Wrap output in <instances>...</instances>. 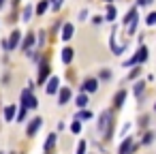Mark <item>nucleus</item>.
Listing matches in <instances>:
<instances>
[{"label":"nucleus","mask_w":156,"mask_h":154,"mask_svg":"<svg viewBox=\"0 0 156 154\" xmlns=\"http://www.w3.org/2000/svg\"><path fill=\"white\" fill-rule=\"evenodd\" d=\"M137 15H139V13H137V7H133V9L126 13V17H124V26H128L133 20H137Z\"/></svg>","instance_id":"obj_23"},{"label":"nucleus","mask_w":156,"mask_h":154,"mask_svg":"<svg viewBox=\"0 0 156 154\" xmlns=\"http://www.w3.org/2000/svg\"><path fill=\"white\" fill-rule=\"evenodd\" d=\"M152 141H154V133L147 131V133L143 135V139H141V145H147V143H152Z\"/></svg>","instance_id":"obj_27"},{"label":"nucleus","mask_w":156,"mask_h":154,"mask_svg":"<svg viewBox=\"0 0 156 154\" xmlns=\"http://www.w3.org/2000/svg\"><path fill=\"white\" fill-rule=\"evenodd\" d=\"M43 43H45V32H39V39H37V45H39V47H43Z\"/></svg>","instance_id":"obj_34"},{"label":"nucleus","mask_w":156,"mask_h":154,"mask_svg":"<svg viewBox=\"0 0 156 154\" xmlns=\"http://www.w3.org/2000/svg\"><path fill=\"white\" fill-rule=\"evenodd\" d=\"M115 15H118L115 7H113V5H107V13L103 15V17H105V22H113V20H115Z\"/></svg>","instance_id":"obj_21"},{"label":"nucleus","mask_w":156,"mask_h":154,"mask_svg":"<svg viewBox=\"0 0 156 154\" xmlns=\"http://www.w3.org/2000/svg\"><path fill=\"white\" fill-rule=\"evenodd\" d=\"M98 79H103V81H107V79H111V71H109V69H103V71L98 73Z\"/></svg>","instance_id":"obj_28"},{"label":"nucleus","mask_w":156,"mask_h":154,"mask_svg":"<svg viewBox=\"0 0 156 154\" xmlns=\"http://www.w3.org/2000/svg\"><path fill=\"white\" fill-rule=\"evenodd\" d=\"M92 118H94V113H92L90 109H86V107H83V109H79V111H77V116H75V120H79V122H83V120H92Z\"/></svg>","instance_id":"obj_17"},{"label":"nucleus","mask_w":156,"mask_h":154,"mask_svg":"<svg viewBox=\"0 0 156 154\" xmlns=\"http://www.w3.org/2000/svg\"><path fill=\"white\" fill-rule=\"evenodd\" d=\"M115 34H118V28L111 32V37H109V43H111V52H113L115 56H120V54L126 49V45H118V43H115Z\"/></svg>","instance_id":"obj_13"},{"label":"nucleus","mask_w":156,"mask_h":154,"mask_svg":"<svg viewBox=\"0 0 156 154\" xmlns=\"http://www.w3.org/2000/svg\"><path fill=\"white\" fill-rule=\"evenodd\" d=\"M20 101H22V107H26V109H37V107H39V101H37V96L32 94L30 88H24V90H22Z\"/></svg>","instance_id":"obj_1"},{"label":"nucleus","mask_w":156,"mask_h":154,"mask_svg":"<svg viewBox=\"0 0 156 154\" xmlns=\"http://www.w3.org/2000/svg\"><path fill=\"white\" fill-rule=\"evenodd\" d=\"M98 90V79L96 77H88V79H83V84H81V92H86V94H94Z\"/></svg>","instance_id":"obj_7"},{"label":"nucleus","mask_w":156,"mask_h":154,"mask_svg":"<svg viewBox=\"0 0 156 154\" xmlns=\"http://www.w3.org/2000/svg\"><path fill=\"white\" fill-rule=\"evenodd\" d=\"M20 43H22V32L20 30H13L11 37H9V41H7V52H15L20 47Z\"/></svg>","instance_id":"obj_6"},{"label":"nucleus","mask_w":156,"mask_h":154,"mask_svg":"<svg viewBox=\"0 0 156 154\" xmlns=\"http://www.w3.org/2000/svg\"><path fill=\"white\" fill-rule=\"evenodd\" d=\"M133 71L128 73V79H137L139 75H141V64H135V66H130Z\"/></svg>","instance_id":"obj_25"},{"label":"nucleus","mask_w":156,"mask_h":154,"mask_svg":"<svg viewBox=\"0 0 156 154\" xmlns=\"http://www.w3.org/2000/svg\"><path fill=\"white\" fill-rule=\"evenodd\" d=\"M73 58H75V49H73V47H64V49H62V62H64V64H71Z\"/></svg>","instance_id":"obj_15"},{"label":"nucleus","mask_w":156,"mask_h":154,"mask_svg":"<svg viewBox=\"0 0 156 154\" xmlns=\"http://www.w3.org/2000/svg\"><path fill=\"white\" fill-rule=\"evenodd\" d=\"M86 148H88V143L86 141H79L77 143V154H86Z\"/></svg>","instance_id":"obj_32"},{"label":"nucleus","mask_w":156,"mask_h":154,"mask_svg":"<svg viewBox=\"0 0 156 154\" xmlns=\"http://www.w3.org/2000/svg\"><path fill=\"white\" fill-rule=\"evenodd\" d=\"M154 111H156V103H154Z\"/></svg>","instance_id":"obj_42"},{"label":"nucleus","mask_w":156,"mask_h":154,"mask_svg":"<svg viewBox=\"0 0 156 154\" xmlns=\"http://www.w3.org/2000/svg\"><path fill=\"white\" fill-rule=\"evenodd\" d=\"M20 5V0H13V7H17Z\"/></svg>","instance_id":"obj_40"},{"label":"nucleus","mask_w":156,"mask_h":154,"mask_svg":"<svg viewBox=\"0 0 156 154\" xmlns=\"http://www.w3.org/2000/svg\"><path fill=\"white\" fill-rule=\"evenodd\" d=\"M0 154H5V152H0Z\"/></svg>","instance_id":"obj_43"},{"label":"nucleus","mask_w":156,"mask_h":154,"mask_svg":"<svg viewBox=\"0 0 156 154\" xmlns=\"http://www.w3.org/2000/svg\"><path fill=\"white\" fill-rule=\"evenodd\" d=\"M45 154H49V152H45Z\"/></svg>","instance_id":"obj_45"},{"label":"nucleus","mask_w":156,"mask_h":154,"mask_svg":"<svg viewBox=\"0 0 156 154\" xmlns=\"http://www.w3.org/2000/svg\"><path fill=\"white\" fill-rule=\"evenodd\" d=\"M56 141H58V135H56V133H49V135H47V139H45V145H43V150H45V152H49V150L56 145Z\"/></svg>","instance_id":"obj_18"},{"label":"nucleus","mask_w":156,"mask_h":154,"mask_svg":"<svg viewBox=\"0 0 156 154\" xmlns=\"http://www.w3.org/2000/svg\"><path fill=\"white\" fill-rule=\"evenodd\" d=\"M49 2H51V5H54V2H56V0H49Z\"/></svg>","instance_id":"obj_41"},{"label":"nucleus","mask_w":156,"mask_h":154,"mask_svg":"<svg viewBox=\"0 0 156 154\" xmlns=\"http://www.w3.org/2000/svg\"><path fill=\"white\" fill-rule=\"evenodd\" d=\"M47 9H49V0H39V5L34 7V13L37 15H43Z\"/></svg>","instance_id":"obj_20"},{"label":"nucleus","mask_w":156,"mask_h":154,"mask_svg":"<svg viewBox=\"0 0 156 154\" xmlns=\"http://www.w3.org/2000/svg\"><path fill=\"white\" fill-rule=\"evenodd\" d=\"M103 22H105V17H103V15H94V17H92V24H96V26H98V24H103Z\"/></svg>","instance_id":"obj_33"},{"label":"nucleus","mask_w":156,"mask_h":154,"mask_svg":"<svg viewBox=\"0 0 156 154\" xmlns=\"http://www.w3.org/2000/svg\"><path fill=\"white\" fill-rule=\"evenodd\" d=\"M15 113H17V107H15V105H7V107H5V120H7V122L15 120Z\"/></svg>","instance_id":"obj_19"},{"label":"nucleus","mask_w":156,"mask_h":154,"mask_svg":"<svg viewBox=\"0 0 156 154\" xmlns=\"http://www.w3.org/2000/svg\"><path fill=\"white\" fill-rule=\"evenodd\" d=\"M73 34H75V26H73L71 22L62 24V28H60V37H62V41H71Z\"/></svg>","instance_id":"obj_11"},{"label":"nucleus","mask_w":156,"mask_h":154,"mask_svg":"<svg viewBox=\"0 0 156 154\" xmlns=\"http://www.w3.org/2000/svg\"><path fill=\"white\" fill-rule=\"evenodd\" d=\"M133 92H135V96H137V98H141V96H143V92H145V81H137V84H135V88H133Z\"/></svg>","instance_id":"obj_22"},{"label":"nucleus","mask_w":156,"mask_h":154,"mask_svg":"<svg viewBox=\"0 0 156 154\" xmlns=\"http://www.w3.org/2000/svg\"><path fill=\"white\" fill-rule=\"evenodd\" d=\"M103 2H105V5H111V2H113V0H103Z\"/></svg>","instance_id":"obj_39"},{"label":"nucleus","mask_w":156,"mask_h":154,"mask_svg":"<svg viewBox=\"0 0 156 154\" xmlns=\"http://www.w3.org/2000/svg\"><path fill=\"white\" fill-rule=\"evenodd\" d=\"M71 131H73V133H79V131H81V122H79V120H73V124H71Z\"/></svg>","instance_id":"obj_31"},{"label":"nucleus","mask_w":156,"mask_h":154,"mask_svg":"<svg viewBox=\"0 0 156 154\" xmlns=\"http://www.w3.org/2000/svg\"><path fill=\"white\" fill-rule=\"evenodd\" d=\"M49 75H51L49 64H47L45 60H41V62H39V75H37V84H39V86H43V84L49 79Z\"/></svg>","instance_id":"obj_3"},{"label":"nucleus","mask_w":156,"mask_h":154,"mask_svg":"<svg viewBox=\"0 0 156 154\" xmlns=\"http://www.w3.org/2000/svg\"><path fill=\"white\" fill-rule=\"evenodd\" d=\"M58 90H60V77H58V75H49L47 86H45V92H47V94H56Z\"/></svg>","instance_id":"obj_9"},{"label":"nucleus","mask_w":156,"mask_h":154,"mask_svg":"<svg viewBox=\"0 0 156 154\" xmlns=\"http://www.w3.org/2000/svg\"><path fill=\"white\" fill-rule=\"evenodd\" d=\"M145 24H147V26H156V11H152V13L145 17Z\"/></svg>","instance_id":"obj_29"},{"label":"nucleus","mask_w":156,"mask_h":154,"mask_svg":"<svg viewBox=\"0 0 156 154\" xmlns=\"http://www.w3.org/2000/svg\"><path fill=\"white\" fill-rule=\"evenodd\" d=\"M147 56H150V54H147V47H145V45H141V47H139V52H137L133 58H128V60L124 62V66H126V69H130V66H135V64H143V62L147 60Z\"/></svg>","instance_id":"obj_2"},{"label":"nucleus","mask_w":156,"mask_h":154,"mask_svg":"<svg viewBox=\"0 0 156 154\" xmlns=\"http://www.w3.org/2000/svg\"><path fill=\"white\" fill-rule=\"evenodd\" d=\"M79 20H81V22H86V20H88V11H86V9L79 13Z\"/></svg>","instance_id":"obj_37"},{"label":"nucleus","mask_w":156,"mask_h":154,"mask_svg":"<svg viewBox=\"0 0 156 154\" xmlns=\"http://www.w3.org/2000/svg\"><path fill=\"white\" fill-rule=\"evenodd\" d=\"M124 103H126V90H124V88H120V90L113 94V107H115V109H120V107H124Z\"/></svg>","instance_id":"obj_12"},{"label":"nucleus","mask_w":156,"mask_h":154,"mask_svg":"<svg viewBox=\"0 0 156 154\" xmlns=\"http://www.w3.org/2000/svg\"><path fill=\"white\" fill-rule=\"evenodd\" d=\"M32 13H34V7H32V5L24 7V17H22V20H24V22H30V20H32Z\"/></svg>","instance_id":"obj_24"},{"label":"nucleus","mask_w":156,"mask_h":154,"mask_svg":"<svg viewBox=\"0 0 156 154\" xmlns=\"http://www.w3.org/2000/svg\"><path fill=\"white\" fill-rule=\"evenodd\" d=\"M137 26H139V17H137V20H133V22L128 24V32H130V34H135V32H137Z\"/></svg>","instance_id":"obj_30"},{"label":"nucleus","mask_w":156,"mask_h":154,"mask_svg":"<svg viewBox=\"0 0 156 154\" xmlns=\"http://www.w3.org/2000/svg\"><path fill=\"white\" fill-rule=\"evenodd\" d=\"M5 5H7V0H0V9H2Z\"/></svg>","instance_id":"obj_38"},{"label":"nucleus","mask_w":156,"mask_h":154,"mask_svg":"<svg viewBox=\"0 0 156 154\" xmlns=\"http://www.w3.org/2000/svg\"><path fill=\"white\" fill-rule=\"evenodd\" d=\"M107 124H113V120H111V111H103V113H101V118H98V131H105Z\"/></svg>","instance_id":"obj_14"},{"label":"nucleus","mask_w":156,"mask_h":154,"mask_svg":"<svg viewBox=\"0 0 156 154\" xmlns=\"http://www.w3.org/2000/svg\"><path fill=\"white\" fill-rule=\"evenodd\" d=\"M41 126H43V118H41V116L32 118V120H30V124L26 126V135H28V137H34V135L41 131Z\"/></svg>","instance_id":"obj_5"},{"label":"nucleus","mask_w":156,"mask_h":154,"mask_svg":"<svg viewBox=\"0 0 156 154\" xmlns=\"http://www.w3.org/2000/svg\"><path fill=\"white\" fill-rule=\"evenodd\" d=\"M26 113H28V109H26V107H20L17 113H15V120H17V122H26Z\"/></svg>","instance_id":"obj_26"},{"label":"nucleus","mask_w":156,"mask_h":154,"mask_svg":"<svg viewBox=\"0 0 156 154\" xmlns=\"http://www.w3.org/2000/svg\"><path fill=\"white\" fill-rule=\"evenodd\" d=\"M150 2H154V0H137V7H145V5H150Z\"/></svg>","instance_id":"obj_36"},{"label":"nucleus","mask_w":156,"mask_h":154,"mask_svg":"<svg viewBox=\"0 0 156 154\" xmlns=\"http://www.w3.org/2000/svg\"><path fill=\"white\" fill-rule=\"evenodd\" d=\"M60 28H62V22H56V24H54V28H51V32H54V34H58V32H60Z\"/></svg>","instance_id":"obj_35"},{"label":"nucleus","mask_w":156,"mask_h":154,"mask_svg":"<svg viewBox=\"0 0 156 154\" xmlns=\"http://www.w3.org/2000/svg\"><path fill=\"white\" fill-rule=\"evenodd\" d=\"M71 96H73V90H71L69 86H62V88L58 90V105H66V103L71 101Z\"/></svg>","instance_id":"obj_10"},{"label":"nucleus","mask_w":156,"mask_h":154,"mask_svg":"<svg viewBox=\"0 0 156 154\" xmlns=\"http://www.w3.org/2000/svg\"><path fill=\"white\" fill-rule=\"evenodd\" d=\"M11 154H15V152H11Z\"/></svg>","instance_id":"obj_44"},{"label":"nucleus","mask_w":156,"mask_h":154,"mask_svg":"<svg viewBox=\"0 0 156 154\" xmlns=\"http://www.w3.org/2000/svg\"><path fill=\"white\" fill-rule=\"evenodd\" d=\"M137 148H139V143H135V139H133V137H124V141L120 143L118 154H133Z\"/></svg>","instance_id":"obj_4"},{"label":"nucleus","mask_w":156,"mask_h":154,"mask_svg":"<svg viewBox=\"0 0 156 154\" xmlns=\"http://www.w3.org/2000/svg\"><path fill=\"white\" fill-rule=\"evenodd\" d=\"M20 45H22V52H24V54H30V49L37 45V37H34V32H28L26 39H24Z\"/></svg>","instance_id":"obj_8"},{"label":"nucleus","mask_w":156,"mask_h":154,"mask_svg":"<svg viewBox=\"0 0 156 154\" xmlns=\"http://www.w3.org/2000/svg\"><path fill=\"white\" fill-rule=\"evenodd\" d=\"M88 101H90V96H88L86 92H81V94H77V96H75V105H77L79 109L88 107Z\"/></svg>","instance_id":"obj_16"}]
</instances>
